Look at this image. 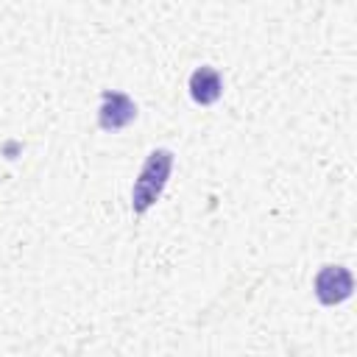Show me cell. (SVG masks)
<instances>
[{
    "instance_id": "obj_2",
    "label": "cell",
    "mask_w": 357,
    "mask_h": 357,
    "mask_svg": "<svg viewBox=\"0 0 357 357\" xmlns=\"http://www.w3.org/2000/svg\"><path fill=\"white\" fill-rule=\"evenodd\" d=\"M354 290V276L346 265H321L312 279V293L324 307H335L346 301Z\"/></svg>"
},
{
    "instance_id": "obj_4",
    "label": "cell",
    "mask_w": 357,
    "mask_h": 357,
    "mask_svg": "<svg viewBox=\"0 0 357 357\" xmlns=\"http://www.w3.org/2000/svg\"><path fill=\"white\" fill-rule=\"evenodd\" d=\"M187 89H190V98L198 103V106H212L220 100L223 95V78L218 73V67L212 64H201L190 73V81H187Z\"/></svg>"
},
{
    "instance_id": "obj_1",
    "label": "cell",
    "mask_w": 357,
    "mask_h": 357,
    "mask_svg": "<svg viewBox=\"0 0 357 357\" xmlns=\"http://www.w3.org/2000/svg\"><path fill=\"white\" fill-rule=\"evenodd\" d=\"M173 165H176V153L170 148H153L142 167H139V176L134 178V187H131V209L134 215H145L165 192L167 181H170V173H173Z\"/></svg>"
},
{
    "instance_id": "obj_3",
    "label": "cell",
    "mask_w": 357,
    "mask_h": 357,
    "mask_svg": "<svg viewBox=\"0 0 357 357\" xmlns=\"http://www.w3.org/2000/svg\"><path fill=\"white\" fill-rule=\"evenodd\" d=\"M137 103L131 95L117 92V89H103L100 103H98V126L103 131H123L137 120Z\"/></svg>"
}]
</instances>
